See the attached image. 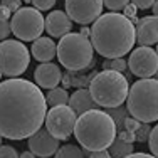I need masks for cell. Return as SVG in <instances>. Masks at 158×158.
<instances>
[{
	"label": "cell",
	"instance_id": "cell-1",
	"mask_svg": "<svg viewBox=\"0 0 158 158\" xmlns=\"http://www.w3.org/2000/svg\"><path fill=\"white\" fill-rule=\"evenodd\" d=\"M47 114V101L31 81L10 77L0 82V136L25 140L34 135Z\"/></svg>",
	"mask_w": 158,
	"mask_h": 158
},
{
	"label": "cell",
	"instance_id": "cell-2",
	"mask_svg": "<svg viewBox=\"0 0 158 158\" xmlns=\"http://www.w3.org/2000/svg\"><path fill=\"white\" fill-rule=\"evenodd\" d=\"M89 37L99 56L106 59L123 57L136 42V27L125 14H101L93 22Z\"/></svg>",
	"mask_w": 158,
	"mask_h": 158
},
{
	"label": "cell",
	"instance_id": "cell-3",
	"mask_svg": "<svg viewBox=\"0 0 158 158\" xmlns=\"http://www.w3.org/2000/svg\"><path fill=\"white\" fill-rule=\"evenodd\" d=\"M116 131L118 126L110 113L101 110H89L77 116L74 136L84 150L99 152L111 146L116 138Z\"/></svg>",
	"mask_w": 158,
	"mask_h": 158
},
{
	"label": "cell",
	"instance_id": "cell-4",
	"mask_svg": "<svg viewBox=\"0 0 158 158\" xmlns=\"http://www.w3.org/2000/svg\"><path fill=\"white\" fill-rule=\"evenodd\" d=\"M89 93L98 106L101 108H118L126 101L130 93L128 79L119 71L103 69L93 74L89 81Z\"/></svg>",
	"mask_w": 158,
	"mask_h": 158
},
{
	"label": "cell",
	"instance_id": "cell-5",
	"mask_svg": "<svg viewBox=\"0 0 158 158\" xmlns=\"http://www.w3.org/2000/svg\"><path fill=\"white\" fill-rule=\"evenodd\" d=\"M126 108L141 123L158 121V79L141 77L130 88Z\"/></svg>",
	"mask_w": 158,
	"mask_h": 158
},
{
	"label": "cell",
	"instance_id": "cell-6",
	"mask_svg": "<svg viewBox=\"0 0 158 158\" xmlns=\"http://www.w3.org/2000/svg\"><path fill=\"white\" fill-rule=\"evenodd\" d=\"M93 47L91 39L81 32H67L61 37L57 44V59L67 71H84L93 64Z\"/></svg>",
	"mask_w": 158,
	"mask_h": 158
},
{
	"label": "cell",
	"instance_id": "cell-7",
	"mask_svg": "<svg viewBox=\"0 0 158 158\" xmlns=\"http://www.w3.org/2000/svg\"><path fill=\"white\" fill-rule=\"evenodd\" d=\"M31 64L29 49L14 39H5L0 42V71L3 76L17 77L27 71Z\"/></svg>",
	"mask_w": 158,
	"mask_h": 158
},
{
	"label": "cell",
	"instance_id": "cell-8",
	"mask_svg": "<svg viewBox=\"0 0 158 158\" xmlns=\"http://www.w3.org/2000/svg\"><path fill=\"white\" fill-rule=\"evenodd\" d=\"M10 29L19 40H35L46 29V19L35 7H20L10 19Z\"/></svg>",
	"mask_w": 158,
	"mask_h": 158
},
{
	"label": "cell",
	"instance_id": "cell-9",
	"mask_svg": "<svg viewBox=\"0 0 158 158\" xmlns=\"http://www.w3.org/2000/svg\"><path fill=\"white\" fill-rule=\"evenodd\" d=\"M77 121V114L67 104L52 106L46 114V128L47 131L57 140H67L74 133V126Z\"/></svg>",
	"mask_w": 158,
	"mask_h": 158
},
{
	"label": "cell",
	"instance_id": "cell-10",
	"mask_svg": "<svg viewBox=\"0 0 158 158\" xmlns=\"http://www.w3.org/2000/svg\"><path fill=\"white\" fill-rule=\"evenodd\" d=\"M130 71L138 77H152L158 71V54L150 46H140L130 54Z\"/></svg>",
	"mask_w": 158,
	"mask_h": 158
},
{
	"label": "cell",
	"instance_id": "cell-11",
	"mask_svg": "<svg viewBox=\"0 0 158 158\" xmlns=\"http://www.w3.org/2000/svg\"><path fill=\"white\" fill-rule=\"evenodd\" d=\"M103 0H66V12L79 25L93 24L103 12Z\"/></svg>",
	"mask_w": 158,
	"mask_h": 158
},
{
	"label": "cell",
	"instance_id": "cell-12",
	"mask_svg": "<svg viewBox=\"0 0 158 158\" xmlns=\"http://www.w3.org/2000/svg\"><path fill=\"white\" fill-rule=\"evenodd\" d=\"M29 150L35 156H42V158L52 156L59 150V140L49 133L47 128L46 130L39 128L35 133L29 136Z\"/></svg>",
	"mask_w": 158,
	"mask_h": 158
},
{
	"label": "cell",
	"instance_id": "cell-13",
	"mask_svg": "<svg viewBox=\"0 0 158 158\" xmlns=\"http://www.w3.org/2000/svg\"><path fill=\"white\" fill-rule=\"evenodd\" d=\"M34 79H35V84L42 89H52L61 82L62 79V73L59 69V66L49 62H42L35 67L34 71Z\"/></svg>",
	"mask_w": 158,
	"mask_h": 158
},
{
	"label": "cell",
	"instance_id": "cell-14",
	"mask_svg": "<svg viewBox=\"0 0 158 158\" xmlns=\"http://www.w3.org/2000/svg\"><path fill=\"white\" fill-rule=\"evenodd\" d=\"M136 40L140 46L158 44V15L143 17L136 22Z\"/></svg>",
	"mask_w": 158,
	"mask_h": 158
},
{
	"label": "cell",
	"instance_id": "cell-15",
	"mask_svg": "<svg viewBox=\"0 0 158 158\" xmlns=\"http://www.w3.org/2000/svg\"><path fill=\"white\" fill-rule=\"evenodd\" d=\"M71 29H73V19L67 15V12L54 10L46 17V31L54 39L66 35L67 32H71Z\"/></svg>",
	"mask_w": 158,
	"mask_h": 158
},
{
	"label": "cell",
	"instance_id": "cell-16",
	"mask_svg": "<svg viewBox=\"0 0 158 158\" xmlns=\"http://www.w3.org/2000/svg\"><path fill=\"white\" fill-rule=\"evenodd\" d=\"M32 56L39 62H49L57 56V46L51 37H37L32 44Z\"/></svg>",
	"mask_w": 158,
	"mask_h": 158
},
{
	"label": "cell",
	"instance_id": "cell-17",
	"mask_svg": "<svg viewBox=\"0 0 158 158\" xmlns=\"http://www.w3.org/2000/svg\"><path fill=\"white\" fill-rule=\"evenodd\" d=\"M69 106L76 111V114H82L89 110H96V101L93 99L89 89L81 88L69 96Z\"/></svg>",
	"mask_w": 158,
	"mask_h": 158
},
{
	"label": "cell",
	"instance_id": "cell-18",
	"mask_svg": "<svg viewBox=\"0 0 158 158\" xmlns=\"http://www.w3.org/2000/svg\"><path fill=\"white\" fill-rule=\"evenodd\" d=\"M133 150H135L133 143L123 140V138H119V136L114 138V141H113L111 146H110V153L114 158H125V156L130 155V153H133Z\"/></svg>",
	"mask_w": 158,
	"mask_h": 158
},
{
	"label": "cell",
	"instance_id": "cell-19",
	"mask_svg": "<svg viewBox=\"0 0 158 158\" xmlns=\"http://www.w3.org/2000/svg\"><path fill=\"white\" fill-rule=\"evenodd\" d=\"M46 101L47 104H51V106H59V104H66L67 101H69V94H67V91L64 88H52L51 91L47 93L46 96Z\"/></svg>",
	"mask_w": 158,
	"mask_h": 158
},
{
	"label": "cell",
	"instance_id": "cell-20",
	"mask_svg": "<svg viewBox=\"0 0 158 158\" xmlns=\"http://www.w3.org/2000/svg\"><path fill=\"white\" fill-rule=\"evenodd\" d=\"M54 158H84V152L76 145H64L56 152Z\"/></svg>",
	"mask_w": 158,
	"mask_h": 158
},
{
	"label": "cell",
	"instance_id": "cell-21",
	"mask_svg": "<svg viewBox=\"0 0 158 158\" xmlns=\"http://www.w3.org/2000/svg\"><path fill=\"white\" fill-rule=\"evenodd\" d=\"M128 67V62L123 57H114V59H106L103 62V69H113V71H119L123 73Z\"/></svg>",
	"mask_w": 158,
	"mask_h": 158
},
{
	"label": "cell",
	"instance_id": "cell-22",
	"mask_svg": "<svg viewBox=\"0 0 158 158\" xmlns=\"http://www.w3.org/2000/svg\"><path fill=\"white\" fill-rule=\"evenodd\" d=\"M126 111H128V108L125 110V108H121V106H118V108H108V113H110L111 118L114 119V123H116V126H118V128H121L123 125H125V119L128 118Z\"/></svg>",
	"mask_w": 158,
	"mask_h": 158
},
{
	"label": "cell",
	"instance_id": "cell-23",
	"mask_svg": "<svg viewBox=\"0 0 158 158\" xmlns=\"http://www.w3.org/2000/svg\"><path fill=\"white\" fill-rule=\"evenodd\" d=\"M148 146H150L152 155H155L158 158V125L155 128H152V133H150V138H148Z\"/></svg>",
	"mask_w": 158,
	"mask_h": 158
},
{
	"label": "cell",
	"instance_id": "cell-24",
	"mask_svg": "<svg viewBox=\"0 0 158 158\" xmlns=\"http://www.w3.org/2000/svg\"><path fill=\"white\" fill-rule=\"evenodd\" d=\"M150 133H152V128H150V123H141L140 128L135 131V136H136L138 141H148Z\"/></svg>",
	"mask_w": 158,
	"mask_h": 158
},
{
	"label": "cell",
	"instance_id": "cell-25",
	"mask_svg": "<svg viewBox=\"0 0 158 158\" xmlns=\"http://www.w3.org/2000/svg\"><path fill=\"white\" fill-rule=\"evenodd\" d=\"M131 0H103L104 7H108L113 12H118V10H123L125 7L130 3Z\"/></svg>",
	"mask_w": 158,
	"mask_h": 158
},
{
	"label": "cell",
	"instance_id": "cell-26",
	"mask_svg": "<svg viewBox=\"0 0 158 158\" xmlns=\"http://www.w3.org/2000/svg\"><path fill=\"white\" fill-rule=\"evenodd\" d=\"M0 158H19V153L14 146L0 145Z\"/></svg>",
	"mask_w": 158,
	"mask_h": 158
},
{
	"label": "cell",
	"instance_id": "cell-27",
	"mask_svg": "<svg viewBox=\"0 0 158 158\" xmlns=\"http://www.w3.org/2000/svg\"><path fill=\"white\" fill-rule=\"evenodd\" d=\"M56 2H57V0H32L34 7H35V9H39L40 12H42V10L52 9V7L56 5Z\"/></svg>",
	"mask_w": 158,
	"mask_h": 158
},
{
	"label": "cell",
	"instance_id": "cell-28",
	"mask_svg": "<svg viewBox=\"0 0 158 158\" xmlns=\"http://www.w3.org/2000/svg\"><path fill=\"white\" fill-rule=\"evenodd\" d=\"M12 29H10V20H3L0 19V40H5L10 35Z\"/></svg>",
	"mask_w": 158,
	"mask_h": 158
},
{
	"label": "cell",
	"instance_id": "cell-29",
	"mask_svg": "<svg viewBox=\"0 0 158 158\" xmlns=\"http://www.w3.org/2000/svg\"><path fill=\"white\" fill-rule=\"evenodd\" d=\"M141 125V121H138L136 118H133V116H130V118H126L125 119V125H123V130H128V131H136L138 128H140Z\"/></svg>",
	"mask_w": 158,
	"mask_h": 158
},
{
	"label": "cell",
	"instance_id": "cell-30",
	"mask_svg": "<svg viewBox=\"0 0 158 158\" xmlns=\"http://www.w3.org/2000/svg\"><path fill=\"white\" fill-rule=\"evenodd\" d=\"M123 10H125V15H126L128 19H131L133 22H138V20H136V10H138V7L135 5V3H128V5H126Z\"/></svg>",
	"mask_w": 158,
	"mask_h": 158
},
{
	"label": "cell",
	"instance_id": "cell-31",
	"mask_svg": "<svg viewBox=\"0 0 158 158\" xmlns=\"http://www.w3.org/2000/svg\"><path fill=\"white\" fill-rule=\"evenodd\" d=\"M131 3H135L140 10H146V9H152L155 0H131Z\"/></svg>",
	"mask_w": 158,
	"mask_h": 158
},
{
	"label": "cell",
	"instance_id": "cell-32",
	"mask_svg": "<svg viewBox=\"0 0 158 158\" xmlns=\"http://www.w3.org/2000/svg\"><path fill=\"white\" fill-rule=\"evenodd\" d=\"M20 2L22 0H2V5H5L7 9H10L12 12L20 9Z\"/></svg>",
	"mask_w": 158,
	"mask_h": 158
},
{
	"label": "cell",
	"instance_id": "cell-33",
	"mask_svg": "<svg viewBox=\"0 0 158 158\" xmlns=\"http://www.w3.org/2000/svg\"><path fill=\"white\" fill-rule=\"evenodd\" d=\"M89 158H114L108 150H99V152H91Z\"/></svg>",
	"mask_w": 158,
	"mask_h": 158
},
{
	"label": "cell",
	"instance_id": "cell-34",
	"mask_svg": "<svg viewBox=\"0 0 158 158\" xmlns=\"http://www.w3.org/2000/svg\"><path fill=\"white\" fill-rule=\"evenodd\" d=\"M119 138H123V140H126V141H131L133 143L135 140H136V136H135V133L133 131H128V130H123V131H119V135H118Z\"/></svg>",
	"mask_w": 158,
	"mask_h": 158
},
{
	"label": "cell",
	"instance_id": "cell-35",
	"mask_svg": "<svg viewBox=\"0 0 158 158\" xmlns=\"http://www.w3.org/2000/svg\"><path fill=\"white\" fill-rule=\"evenodd\" d=\"M10 14H12V10L7 9L5 5H0V19H3V20H9Z\"/></svg>",
	"mask_w": 158,
	"mask_h": 158
},
{
	"label": "cell",
	"instance_id": "cell-36",
	"mask_svg": "<svg viewBox=\"0 0 158 158\" xmlns=\"http://www.w3.org/2000/svg\"><path fill=\"white\" fill-rule=\"evenodd\" d=\"M125 158H156L155 155H148V153H130V155H128V156H125Z\"/></svg>",
	"mask_w": 158,
	"mask_h": 158
},
{
	"label": "cell",
	"instance_id": "cell-37",
	"mask_svg": "<svg viewBox=\"0 0 158 158\" xmlns=\"http://www.w3.org/2000/svg\"><path fill=\"white\" fill-rule=\"evenodd\" d=\"M19 158H35V155L32 152H24L22 155H19Z\"/></svg>",
	"mask_w": 158,
	"mask_h": 158
},
{
	"label": "cell",
	"instance_id": "cell-38",
	"mask_svg": "<svg viewBox=\"0 0 158 158\" xmlns=\"http://www.w3.org/2000/svg\"><path fill=\"white\" fill-rule=\"evenodd\" d=\"M152 9H153V15H158V0H155V3L152 5Z\"/></svg>",
	"mask_w": 158,
	"mask_h": 158
},
{
	"label": "cell",
	"instance_id": "cell-39",
	"mask_svg": "<svg viewBox=\"0 0 158 158\" xmlns=\"http://www.w3.org/2000/svg\"><path fill=\"white\" fill-rule=\"evenodd\" d=\"M81 34H82V35H86V37H88V35H91V29H88V27L81 29Z\"/></svg>",
	"mask_w": 158,
	"mask_h": 158
},
{
	"label": "cell",
	"instance_id": "cell-40",
	"mask_svg": "<svg viewBox=\"0 0 158 158\" xmlns=\"http://www.w3.org/2000/svg\"><path fill=\"white\" fill-rule=\"evenodd\" d=\"M24 2H27V3H29V2H32V0H24Z\"/></svg>",
	"mask_w": 158,
	"mask_h": 158
},
{
	"label": "cell",
	"instance_id": "cell-41",
	"mask_svg": "<svg viewBox=\"0 0 158 158\" xmlns=\"http://www.w3.org/2000/svg\"><path fill=\"white\" fill-rule=\"evenodd\" d=\"M155 76H156V79H158V71H156V74H155Z\"/></svg>",
	"mask_w": 158,
	"mask_h": 158
},
{
	"label": "cell",
	"instance_id": "cell-42",
	"mask_svg": "<svg viewBox=\"0 0 158 158\" xmlns=\"http://www.w3.org/2000/svg\"><path fill=\"white\" fill-rule=\"evenodd\" d=\"M156 54H158V46H156Z\"/></svg>",
	"mask_w": 158,
	"mask_h": 158
},
{
	"label": "cell",
	"instance_id": "cell-43",
	"mask_svg": "<svg viewBox=\"0 0 158 158\" xmlns=\"http://www.w3.org/2000/svg\"><path fill=\"white\" fill-rule=\"evenodd\" d=\"M0 77H2V71H0Z\"/></svg>",
	"mask_w": 158,
	"mask_h": 158
},
{
	"label": "cell",
	"instance_id": "cell-44",
	"mask_svg": "<svg viewBox=\"0 0 158 158\" xmlns=\"http://www.w3.org/2000/svg\"><path fill=\"white\" fill-rule=\"evenodd\" d=\"M0 143H2V136H0Z\"/></svg>",
	"mask_w": 158,
	"mask_h": 158
}]
</instances>
